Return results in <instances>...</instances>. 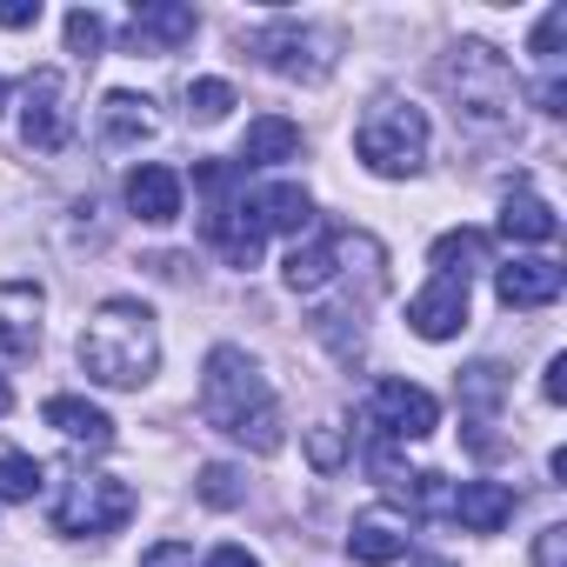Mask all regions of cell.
<instances>
[{"instance_id": "cell-34", "label": "cell", "mask_w": 567, "mask_h": 567, "mask_svg": "<svg viewBox=\"0 0 567 567\" xmlns=\"http://www.w3.org/2000/svg\"><path fill=\"white\" fill-rule=\"evenodd\" d=\"M200 567H260V560H254L247 547H214V554H207Z\"/></svg>"}, {"instance_id": "cell-37", "label": "cell", "mask_w": 567, "mask_h": 567, "mask_svg": "<svg viewBox=\"0 0 567 567\" xmlns=\"http://www.w3.org/2000/svg\"><path fill=\"white\" fill-rule=\"evenodd\" d=\"M427 567H447V560H427Z\"/></svg>"}, {"instance_id": "cell-26", "label": "cell", "mask_w": 567, "mask_h": 567, "mask_svg": "<svg viewBox=\"0 0 567 567\" xmlns=\"http://www.w3.org/2000/svg\"><path fill=\"white\" fill-rule=\"evenodd\" d=\"M101 48H107V21H101L94 8H74V14H68V54L94 61Z\"/></svg>"}, {"instance_id": "cell-28", "label": "cell", "mask_w": 567, "mask_h": 567, "mask_svg": "<svg viewBox=\"0 0 567 567\" xmlns=\"http://www.w3.org/2000/svg\"><path fill=\"white\" fill-rule=\"evenodd\" d=\"M240 494H247V487H240V467H227V461H207V467H200V501H207V507H234Z\"/></svg>"}, {"instance_id": "cell-16", "label": "cell", "mask_w": 567, "mask_h": 567, "mask_svg": "<svg viewBox=\"0 0 567 567\" xmlns=\"http://www.w3.org/2000/svg\"><path fill=\"white\" fill-rule=\"evenodd\" d=\"M127 207H134V220H147V227L181 220V174L161 167V161L134 167V174H127Z\"/></svg>"}, {"instance_id": "cell-20", "label": "cell", "mask_w": 567, "mask_h": 567, "mask_svg": "<svg viewBox=\"0 0 567 567\" xmlns=\"http://www.w3.org/2000/svg\"><path fill=\"white\" fill-rule=\"evenodd\" d=\"M41 414H48V427H54V434L81 441V447H114V421H107L94 401H81V394H54Z\"/></svg>"}, {"instance_id": "cell-23", "label": "cell", "mask_w": 567, "mask_h": 567, "mask_svg": "<svg viewBox=\"0 0 567 567\" xmlns=\"http://www.w3.org/2000/svg\"><path fill=\"white\" fill-rule=\"evenodd\" d=\"M461 401H467L474 427H487V408L501 401V368H494V361H474V368L461 374Z\"/></svg>"}, {"instance_id": "cell-14", "label": "cell", "mask_w": 567, "mask_h": 567, "mask_svg": "<svg viewBox=\"0 0 567 567\" xmlns=\"http://www.w3.org/2000/svg\"><path fill=\"white\" fill-rule=\"evenodd\" d=\"M447 514L467 527V534H501L514 520V487L507 481H461L447 494Z\"/></svg>"}, {"instance_id": "cell-12", "label": "cell", "mask_w": 567, "mask_h": 567, "mask_svg": "<svg viewBox=\"0 0 567 567\" xmlns=\"http://www.w3.org/2000/svg\"><path fill=\"white\" fill-rule=\"evenodd\" d=\"M194 28H200L194 8H181V0H147V8H134V21H127V48L134 54H174V48L194 41Z\"/></svg>"}, {"instance_id": "cell-29", "label": "cell", "mask_w": 567, "mask_h": 567, "mask_svg": "<svg viewBox=\"0 0 567 567\" xmlns=\"http://www.w3.org/2000/svg\"><path fill=\"white\" fill-rule=\"evenodd\" d=\"M534 567H567V527H540V540H534Z\"/></svg>"}, {"instance_id": "cell-3", "label": "cell", "mask_w": 567, "mask_h": 567, "mask_svg": "<svg viewBox=\"0 0 567 567\" xmlns=\"http://www.w3.org/2000/svg\"><path fill=\"white\" fill-rule=\"evenodd\" d=\"M434 81L461 101L454 114L474 127V134H494V127H507L514 121V74H507V61L494 54V48H481V41H461V48H447V61L434 68Z\"/></svg>"}, {"instance_id": "cell-18", "label": "cell", "mask_w": 567, "mask_h": 567, "mask_svg": "<svg viewBox=\"0 0 567 567\" xmlns=\"http://www.w3.org/2000/svg\"><path fill=\"white\" fill-rule=\"evenodd\" d=\"M288 161H301V127L295 121H280V114H260V121H247V141H240V174H254V167H288Z\"/></svg>"}, {"instance_id": "cell-25", "label": "cell", "mask_w": 567, "mask_h": 567, "mask_svg": "<svg viewBox=\"0 0 567 567\" xmlns=\"http://www.w3.org/2000/svg\"><path fill=\"white\" fill-rule=\"evenodd\" d=\"M227 107H234V87L227 81H194L187 87V121L214 127V121H227Z\"/></svg>"}, {"instance_id": "cell-17", "label": "cell", "mask_w": 567, "mask_h": 567, "mask_svg": "<svg viewBox=\"0 0 567 567\" xmlns=\"http://www.w3.org/2000/svg\"><path fill=\"white\" fill-rule=\"evenodd\" d=\"M247 207H254L260 234H308V227H315V200H308V187H295V181L254 187V194H247Z\"/></svg>"}, {"instance_id": "cell-5", "label": "cell", "mask_w": 567, "mask_h": 567, "mask_svg": "<svg viewBox=\"0 0 567 567\" xmlns=\"http://www.w3.org/2000/svg\"><path fill=\"white\" fill-rule=\"evenodd\" d=\"M334 48H341V34L315 28V21H274L267 34H254V54L280 81H328L334 74Z\"/></svg>"}, {"instance_id": "cell-1", "label": "cell", "mask_w": 567, "mask_h": 567, "mask_svg": "<svg viewBox=\"0 0 567 567\" xmlns=\"http://www.w3.org/2000/svg\"><path fill=\"white\" fill-rule=\"evenodd\" d=\"M200 421L220 427L227 441H240L247 454H274L280 441V401L267 388V374L247 361V348H214L200 368Z\"/></svg>"}, {"instance_id": "cell-22", "label": "cell", "mask_w": 567, "mask_h": 567, "mask_svg": "<svg viewBox=\"0 0 567 567\" xmlns=\"http://www.w3.org/2000/svg\"><path fill=\"white\" fill-rule=\"evenodd\" d=\"M427 260H434V274L467 280L474 267H487V260H494V247H487V234H481V227H454V234H441V240H434V254H427Z\"/></svg>"}, {"instance_id": "cell-8", "label": "cell", "mask_w": 567, "mask_h": 567, "mask_svg": "<svg viewBox=\"0 0 567 567\" xmlns=\"http://www.w3.org/2000/svg\"><path fill=\"white\" fill-rule=\"evenodd\" d=\"M74 134V114H68V74L61 68H34L28 81V107H21V141L41 147V154H61Z\"/></svg>"}, {"instance_id": "cell-36", "label": "cell", "mask_w": 567, "mask_h": 567, "mask_svg": "<svg viewBox=\"0 0 567 567\" xmlns=\"http://www.w3.org/2000/svg\"><path fill=\"white\" fill-rule=\"evenodd\" d=\"M0 101H8V81H0Z\"/></svg>"}, {"instance_id": "cell-35", "label": "cell", "mask_w": 567, "mask_h": 567, "mask_svg": "<svg viewBox=\"0 0 567 567\" xmlns=\"http://www.w3.org/2000/svg\"><path fill=\"white\" fill-rule=\"evenodd\" d=\"M8 408H14V388H8V381H0V414H8Z\"/></svg>"}, {"instance_id": "cell-11", "label": "cell", "mask_w": 567, "mask_h": 567, "mask_svg": "<svg viewBox=\"0 0 567 567\" xmlns=\"http://www.w3.org/2000/svg\"><path fill=\"white\" fill-rule=\"evenodd\" d=\"M354 254V234H341V227H321V234H308L295 254H288V267H280V280H288L295 295H321L328 280L341 274V260Z\"/></svg>"}, {"instance_id": "cell-31", "label": "cell", "mask_w": 567, "mask_h": 567, "mask_svg": "<svg viewBox=\"0 0 567 567\" xmlns=\"http://www.w3.org/2000/svg\"><path fill=\"white\" fill-rule=\"evenodd\" d=\"M141 567H194V547L187 540H161V547L141 554Z\"/></svg>"}, {"instance_id": "cell-32", "label": "cell", "mask_w": 567, "mask_h": 567, "mask_svg": "<svg viewBox=\"0 0 567 567\" xmlns=\"http://www.w3.org/2000/svg\"><path fill=\"white\" fill-rule=\"evenodd\" d=\"M41 21V0L28 8V0H0V28H34Z\"/></svg>"}, {"instance_id": "cell-7", "label": "cell", "mask_w": 567, "mask_h": 567, "mask_svg": "<svg viewBox=\"0 0 567 567\" xmlns=\"http://www.w3.org/2000/svg\"><path fill=\"white\" fill-rule=\"evenodd\" d=\"M368 421L381 441H427L441 427V401L414 381H381L374 401H368Z\"/></svg>"}, {"instance_id": "cell-4", "label": "cell", "mask_w": 567, "mask_h": 567, "mask_svg": "<svg viewBox=\"0 0 567 567\" xmlns=\"http://www.w3.org/2000/svg\"><path fill=\"white\" fill-rule=\"evenodd\" d=\"M354 154L368 161V174H381V181H408V174L427 161V114H421L414 101L381 94V101L361 114V127H354Z\"/></svg>"}, {"instance_id": "cell-19", "label": "cell", "mask_w": 567, "mask_h": 567, "mask_svg": "<svg viewBox=\"0 0 567 567\" xmlns=\"http://www.w3.org/2000/svg\"><path fill=\"white\" fill-rule=\"evenodd\" d=\"M154 101L147 94H107L101 101V141L107 147H141V141H154Z\"/></svg>"}, {"instance_id": "cell-33", "label": "cell", "mask_w": 567, "mask_h": 567, "mask_svg": "<svg viewBox=\"0 0 567 567\" xmlns=\"http://www.w3.org/2000/svg\"><path fill=\"white\" fill-rule=\"evenodd\" d=\"M540 394H547V401H567V354H554V361H547V381H540Z\"/></svg>"}, {"instance_id": "cell-13", "label": "cell", "mask_w": 567, "mask_h": 567, "mask_svg": "<svg viewBox=\"0 0 567 567\" xmlns=\"http://www.w3.org/2000/svg\"><path fill=\"white\" fill-rule=\"evenodd\" d=\"M560 288H567V274L554 260H507V267H494L501 308H554Z\"/></svg>"}, {"instance_id": "cell-21", "label": "cell", "mask_w": 567, "mask_h": 567, "mask_svg": "<svg viewBox=\"0 0 567 567\" xmlns=\"http://www.w3.org/2000/svg\"><path fill=\"white\" fill-rule=\"evenodd\" d=\"M501 234H507V240H534V247H540V240H554V234H560V220H554V207H547L540 194H527V187H520V194H507V200H501Z\"/></svg>"}, {"instance_id": "cell-27", "label": "cell", "mask_w": 567, "mask_h": 567, "mask_svg": "<svg viewBox=\"0 0 567 567\" xmlns=\"http://www.w3.org/2000/svg\"><path fill=\"white\" fill-rule=\"evenodd\" d=\"M560 34H567V8H547L540 28H534V61L547 68V81L560 74Z\"/></svg>"}, {"instance_id": "cell-9", "label": "cell", "mask_w": 567, "mask_h": 567, "mask_svg": "<svg viewBox=\"0 0 567 567\" xmlns=\"http://www.w3.org/2000/svg\"><path fill=\"white\" fill-rule=\"evenodd\" d=\"M408 328H414L421 341H454V334L467 328V280L434 274L427 288L408 301Z\"/></svg>"}, {"instance_id": "cell-6", "label": "cell", "mask_w": 567, "mask_h": 567, "mask_svg": "<svg viewBox=\"0 0 567 567\" xmlns=\"http://www.w3.org/2000/svg\"><path fill=\"white\" fill-rule=\"evenodd\" d=\"M134 507H141V494H134L127 481H114V474H81V481H68L61 501H54V527H61V534H114Z\"/></svg>"}, {"instance_id": "cell-2", "label": "cell", "mask_w": 567, "mask_h": 567, "mask_svg": "<svg viewBox=\"0 0 567 567\" xmlns=\"http://www.w3.org/2000/svg\"><path fill=\"white\" fill-rule=\"evenodd\" d=\"M81 374L94 388H147L161 368V328L154 308L141 301H101L94 321L81 328Z\"/></svg>"}, {"instance_id": "cell-24", "label": "cell", "mask_w": 567, "mask_h": 567, "mask_svg": "<svg viewBox=\"0 0 567 567\" xmlns=\"http://www.w3.org/2000/svg\"><path fill=\"white\" fill-rule=\"evenodd\" d=\"M41 461L34 454H0V501H34L41 494Z\"/></svg>"}, {"instance_id": "cell-30", "label": "cell", "mask_w": 567, "mask_h": 567, "mask_svg": "<svg viewBox=\"0 0 567 567\" xmlns=\"http://www.w3.org/2000/svg\"><path fill=\"white\" fill-rule=\"evenodd\" d=\"M308 454H315V467H341V461H348V447H341V434H334V427H315Z\"/></svg>"}, {"instance_id": "cell-10", "label": "cell", "mask_w": 567, "mask_h": 567, "mask_svg": "<svg viewBox=\"0 0 567 567\" xmlns=\"http://www.w3.org/2000/svg\"><path fill=\"white\" fill-rule=\"evenodd\" d=\"M41 280H0V354L8 361H28L41 348Z\"/></svg>"}, {"instance_id": "cell-15", "label": "cell", "mask_w": 567, "mask_h": 567, "mask_svg": "<svg viewBox=\"0 0 567 567\" xmlns=\"http://www.w3.org/2000/svg\"><path fill=\"white\" fill-rule=\"evenodd\" d=\"M348 554H354L361 567H394V560H408V520H394L388 507L354 514V527H348Z\"/></svg>"}]
</instances>
